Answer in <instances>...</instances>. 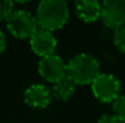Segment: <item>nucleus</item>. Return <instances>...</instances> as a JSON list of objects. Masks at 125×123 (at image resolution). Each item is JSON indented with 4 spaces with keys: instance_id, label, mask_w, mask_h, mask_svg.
Returning <instances> with one entry per match:
<instances>
[{
    "instance_id": "7",
    "label": "nucleus",
    "mask_w": 125,
    "mask_h": 123,
    "mask_svg": "<svg viewBox=\"0 0 125 123\" xmlns=\"http://www.w3.org/2000/svg\"><path fill=\"white\" fill-rule=\"evenodd\" d=\"M29 45L34 54H37L40 58H44L55 54V51L57 48V39L52 32L38 28L35 33L31 36Z\"/></svg>"
},
{
    "instance_id": "4",
    "label": "nucleus",
    "mask_w": 125,
    "mask_h": 123,
    "mask_svg": "<svg viewBox=\"0 0 125 123\" xmlns=\"http://www.w3.org/2000/svg\"><path fill=\"white\" fill-rule=\"evenodd\" d=\"M6 28L16 39L24 40L31 39L39 27L35 15L27 10H15L6 21Z\"/></svg>"
},
{
    "instance_id": "2",
    "label": "nucleus",
    "mask_w": 125,
    "mask_h": 123,
    "mask_svg": "<svg viewBox=\"0 0 125 123\" xmlns=\"http://www.w3.org/2000/svg\"><path fill=\"white\" fill-rule=\"evenodd\" d=\"M67 79L75 86L91 84L101 74L100 62L90 53H78L73 56L67 63Z\"/></svg>"
},
{
    "instance_id": "3",
    "label": "nucleus",
    "mask_w": 125,
    "mask_h": 123,
    "mask_svg": "<svg viewBox=\"0 0 125 123\" xmlns=\"http://www.w3.org/2000/svg\"><path fill=\"white\" fill-rule=\"evenodd\" d=\"M92 95L103 104H113L122 95V83L109 73H101L90 84Z\"/></svg>"
},
{
    "instance_id": "12",
    "label": "nucleus",
    "mask_w": 125,
    "mask_h": 123,
    "mask_svg": "<svg viewBox=\"0 0 125 123\" xmlns=\"http://www.w3.org/2000/svg\"><path fill=\"white\" fill-rule=\"evenodd\" d=\"M113 43L115 46V48L122 52L125 53V25L114 30V34H113Z\"/></svg>"
},
{
    "instance_id": "11",
    "label": "nucleus",
    "mask_w": 125,
    "mask_h": 123,
    "mask_svg": "<svg viewBox=\"0 0 125 123\" xmlns=\"http://www.w3.org/2000/svg\"><path fill=\"white\" fill-rule=\"evenodd\" d=\"M113 114L120 120L122 123H125V94H122L112 106Z\"/></svg>"
},
{
    "instance_id": "5",
    "label": "nucleus",
    "mask_w": 125,
    "mask_h": 123,
    "mask_svg": "<svg viewBox=\"0 0 125 123\" xmlns=\"http://www.w3.org/2000/svg\"><path fill=\"white\" fill-rule=\"evenodd\" d=\"M38 73L44 80L53 84L67 76V65L58 54H51L39 59Z\"/></svg>"
},
{
    "instance_id": "15",
    "label": "nucleus",
    "mask_w": 125,
    "mask_h": 123,
    "mask_svg": "<svg viewBox=\"0 0 125 123\" xmlns=\"http://www.w3.org/2000/svg\"><path fill=\"white\" fill-rule=\"evenodd\" d=\"M6 45H7L6 35H5V33H4V32H1V30H0V54L5 51Z\"/></svg>"
},
{
    "instance_id": "6",
    "label": "nucleus",
    "mask_w": 125,
    "mask_h": 123,
    "mask_svg": "<svg viewBox=\"0 0 125 123\" xmlns=\"http://www.w3.org/2000/svg\"><path fill=\"white\" fill-rule=\"evenodd\" d=\"M102 23L113 30L125 25V0H104L101 2Z\"/></svg>"
},
{
    "instance_id": "1",
    "label": "nucleus",
    "mask_w": 125,
    "mask_h": 123,
    "mask_svg": "<svg viewBox=\"0 0 125 123\" xmlns=\"http://www.w3.org/2000/svg\"><path fill=\"white\" fill-rule=\"evenodd\" d=\"M35 18L38 27L56 32L63 28L69 19V6L64 0H42L38 4Z\"/></svg>"
},
{
    "instance_id": "10",
    "label": "nucleus",
    "mask_w": 125,
    "mask_h": 123,
    "mask_svg": "<svg viewBox=\"0 0 125 123\" xmlns=\"http://www.w3.org/2000/svg\"><path fill=\"white\" fill-rule=\"evenodd\" d=\"M75 88H77V86L66 76L61 81L53 83L52 87L50 88V90H51L53 99L60 100V101H67L74 95Z\"/></svg>"
},
{
    "instance_id": "8",
    "label": "nucleus",
    "mask_w": 125,
    "mask_h": 123,
    "mask_svg": "<svg viewBox=\"0 0 125 123\" xmlns=\"http://www.w3.org/2000/svg\"><path fill=\"white\" fill-rule=\"evenodd\" d=\"M23 99L29 107L35 110H44L51 104L53 98L50 88H47L44 83H32L26 88Z\"/></svg>"
},
{
    "instance_id": "9",
    "label": "nucleus",
    "mask_w": 125,
    "mask_h": 123,
    "mask_svg": "<svg viewBox=\"0 0 125 123\" xmlns=\"http://www.w3.org/2000/svg\"><path fill=\"white\" fill-rule=\"evenodd\" d=\"M75 13L84 23H94L101 18V2L97 0H82L75 2Z\"/></svg>"
},
{
    "instance_id": "13",
    "label": "nucleus",
    "mask_w": 125,
    "mask_h": 123,
    "mask_svg": "<svg viewBox=\"0 0 125 123\" xmlns=\"http://www.w3.org/2000/svg\"><path fill=\"white\" fill-rule=\"evenodd\" d=\"M15 11V2L12 1H0V22L7 21L11 13Z\"/></svg>"
},
{
    "instance_id": "14",
    "label": "nucleus",
    "mask_w": 125,
    "mask_h": 123,
    "mask_svg": "<svg viewBox=\"0 0 125 123\" xmlns=\"http://www.w3.org/2000/svg\"><path fill=\"white\" fill-rule=\"evenodd\" d=\"M97 123H122L120 120L112 112V114H103L100 118Z\"/></svg>"
}]
</instances>
